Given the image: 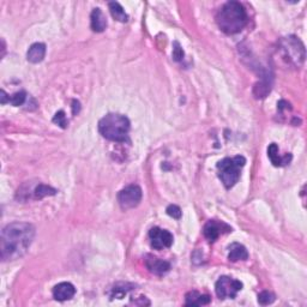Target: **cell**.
Listing matches in <instances>:
<instances>
[{
  "label": "cell",
  "instance_id": "17",
  "mask_svg": "<svg viewBox=\"0 0 307 307\" xmlns=\"http://www.w3.org/2000/svg\"><path fill=\"white\" fill-rule=\"evenodd\" d=\"M2 104H11L12 106H15V107H18V106H22L25 102L26 98V92L25 91H18L16 92V94H13L12 96H9L8 94H6L5 90H2Z\"/></svg>",
  "mask_w": 307,
  "mask_h": 307
},
{
  "label": "cell",
  "instance_id": "20",
  "mask_svg": "<svg viewBox=\"0 0 307 307\" xmlns=\"http://www.w3.org/2000/svg\"><path fill=\"white\" fill-rule=\"evenodd\" d=\"M271 90V84L269 83V79H263L262 82L256 83L255 88H253V95L256 98H264Z\"/></svg>",
  "mask_w": 307,
  "mask_h": 307
},
{
  "label": "cell",
  "instance_id": "10",
  "mask_svg": "<svg viewBox=\"0 0 307 307\" xmlns=\"http://www.w3.org/2000/svg\"><path fill=\"white\" fill-rule=\"evenodd\" d=\"M145 266L149 270L151 274L157 276H162L164 274H167L170 270V264L166 262V260L157 258L153 255H147L145 256Z\"/></svg>",
  "mask_w": 307,
  "mask_h": 307
},
{
  "label": "cell",
  "instance_id": "24",
  "mask_svg": "<svg viewBox=\"0 0 307 307\" xmlns=\"http://www.w3.org/2000/svg\"><path fill=\"white\" fill-rule=\"evenodd\" d=\"M167 214L169 215L170 217H173V219H177L179 220L181 215H183V211H181V209L178 206H174V204H172V206H169L167 208Z\"/></svg>",
  "mask_w": 307,
  "mask_h": 307
},
{
  "label": "cell",
  "instance_id": "15",
  "mask_svg": "<svg viewBox=\"0 0 307 307\" xmlns=\"http://www.w3.org/2000/svg\"><path fill=\"white\" fill-rule=\"evenodd\" d=\"M210 301L211 298L209 295L200 294L197 290H192L185 296V305L186 306H203L210 303Z\"/></svg>",
  "mask_w": 307,
  "mask_h": 307
},
{
  "label": "cell",
  "instance_id": "22",
  "mask_svg": "<svg viewBox=\"0 0 307 307\" xmlns=\"http://www.w3.org/2000/svg\"><path fill=\"white\" fill-rule=\"evenodd\" d=\"M275 294H272L271 292H268V290H265V292H262L258 295V302L260 305L265 306V305H270V303H272L275 301Z\"/></svg>",
  "mask_w": 307,
  "mask_h": 307
},
{
  "label": "cell",
  "instance_id": "16",
  "mask_svg": "<svg viewBox=\"0 0 307 307\" xmlns=\"http://www.w3.org/2000/svg\"><path fill=\"white\" fill-rule=\"evenodd\" d=\"M228 259L230 262H237V260H246L249 258V252L246 247L242 244L234 243L228 247Z\"/></svg>",
  "mask_w": 307,
  "mask_h": 307
},
{
  "label": "cell",
  "instance_id": "12",
  "mask_svg": "<svg viewBox=\"0 0 307 307\" xmlns=\"http://www.w3.org/2000/svg\"><path fill=\"white\" fill-rule=\"evenodd\" d=\"M268 156L270 158V161L272 162L274 166H276V167L287 166V164L290 163V161H292V158H293L290 154H286L285 156H280L279 147H277V144H275V143L269 145Z\"/></svg>",
  "mask_w": 307,
  "mask_h": 307
},
{
  "label": "cell",
  "instance_id": "9",
  "mask_svg": "<svg viewBox=\"0 0 307 307\" xmlns=\"http://www.w3.org/2000/svg\"><path fill=\"white\" fill-rule=\"evenodd\" d=\"M229 232H232V228H230L228 224L222 222V221H216V220L208 221L203 228L204 236H206L210 243L216 242L217 237H219L221 234L229 233Z\"/></svg>",
  "mask_w": 307,
  "mask_h": 307
},
{
  "label": "cell",
  "instance_id": "3",
  "mask_svg": "<svg viewBox=\"0 0 307 307\" xmlns=\"http://www.w3.org/2000/svg\"><path fill=\"white\" fill-rule=\"evenodd\" d=\"M130 125V120L125 115L110 113L98 121V132L106 140L117 142V143H125L128 142Z\"/></svg>",
  "mask_w": 307,
  "mask_h": 307
},
{
  "label": "cell",
  "instance_id": "11",
  "mask_svg": "<svg viewBox=\"0 0 307 307\" xmlns=\"http://www.w3.org/2000/svg\"><path fill=\"white\" fill-rule=\"evenodd\" d=\"M76 294L75 286L70 282H61L53 288V296L58 301H66L70 300Z\"/></svg>",
  "mask_w": 307,
  "mask_h": 307
},
{
  "label": "cell",
  "instance_id": "14",
  "mask_svg": "<svg viewBox=\"0 0 307 307\" xmlns=\"http://www.w3.org/2000/svg\"><path fill=\"white\" fill-rule=\"evenodd\" d=\"M90 23H91V29L95 32H102L107 28V18L104 15V12L101 11V9H94L90 16Z\"/></svg>",
  "mask_w": 307,
  "mask_h": 307
},
{
  "label": "cell",
  "instance_id": "23",
  "mask_svg": "<svg viewBox=\"0 0 307 307\" xmlns=\"http://www.w3.org/2000/svg\"><path fill=\"white\" fill-rule=\"evenodd\" d=\"M53 123L57 124L58 126H60L61 128L67 127L69 121H67V119H66L65 112L64 111L57 112V113H55V115H54V118H53Z\"/></svg>",
  "mask_w": 307,
  "mask_h": 307
},
{
  "label": "cell",
  "instance_id": "5",
  "mask_svg": "<svg viewBox=\"0 0 307 307\" xmlns=\"http://www.w3.org/2000/svg\"><path fill=\"white\" fill-rule=\"evenodd\" d=\"M279 52L287 64L300 67L305 60V46L296 36H287L280 40Z\"/></svg>",
  "mask_w": 307,
  "mask_h": 307
},
{
  "label": "cell",
  "instance_id": "18",
  "mask_svg": "<svg viewBox=\"0 0 307 307\" xmlns=\"http://www.w3.org/2000/svg\"><path fill=\"white\" fill-rule=\"evenodd\" d=\"M110 11H111V15L113 16V18L115 19V21L123 22V23L127 22V19H128L127 13L125 12L124 8L119 4V3H117V2L110 3Z\"/></svg>",
  "mask_w": 307,
  "mask_h": 307
},
{
  "label": "cell",
  "instance_id": "2",
  "mask_svg": "<svg viewBox=\"0 0 307 307\" xmlns=\"http://www.w3.org/2000/svg\"><path fill=\"white\" fill-rule=\"evenodd\" d=\"M247 12L243 4L237 2L226 3L216 15V23L227 35H234L242 31L247 24Z\"/></svg>",
  "mask_w": 307,
  "mask_h": 307
},
{
  "label": "cell",
  "instance_id": "7",
  "mask_svg": "<svg viewBox=\"0 0 307 307\" xmlns=\"http://www.w3.org/2000/svg\"><path fill=\"white\" fill-rule=\"evenodd\" d=\"M142 189L138 185H128L118 193V202L121 209H133L142 200Z\"/></svg>",
  "mask_w": 307,
  "mask_h": 307
},
{
  "label": "cell",
  "instance_id": "6",
  "mask_svg": "<svg viewBox=\"0 0 307 307\" xmlns=\"http://www.w3.org/2000/svg\"><path fill=\"white\" fill-rule=\"evenodd\" d=\"M243 289V283L228 276H222L217 280L215 285L216 294L220 299H234Z\"/></svg>",
  "mask_w": 307,
  "mask_h": 307
},
{
  "label": "cell",
  "instance_id": "8",
  "mask_svg": "<svg viewBox=\"0 0 307 307\" xmlns=\"http://www.w3.org/2000/svg\"><path fill=\"white\" fill-rule=\"evenodd\" d=\"M149 239L151 246L155 250L168 249L173 245V235L166 229H161L158 227H154L149 230Z\"/></svg>",
  "mask_w": 307,
  "mask_h": 307
},
{
  "label": "cell",
  "instance_id": "13",
  "mask_svg": "<svg viewBox=\"0 0 307 307\" xmlns=\"http://www.w3.org/2000/svg\"><path fill=\"white\" fill-rule=\"evenodd\" d=\"M46 55V45L41 44V42H36V44L31 45L30 48L28 49L26 53V59L30 61L31 64H39L44 60Z\"/></svg>",
  "mask_w": 307,
  "mask_h": 307
},
{
  "label": "cell",
  "instance_id": "26",
  "mask_svg": "<svg viewBox=\"0 0 307 307\" xmlns=\"http://www.w3.org/2000/svg\"><path fill=\"white\" fill-rule=\"evenodd\" d=\"M72 113L74 114H77L79 110H81V106H79V102L77 100H74V102H72Z\"/></svg>",
  "mask_w": 307,
  "mask_h": 307
},
{
  "label": "cell",
  "instance_id": "21",
  "mask_svg": "<svg viewBox=\"0 0 307 307\" xmlns=\"http://www.w3.org/2000/svg\"><path fill=\"white\" fill-rule=\"evenodd\" d=\"M57 192H58L57 190L53 189V187H51V186H48V185L39 184L34 190V197L36 198V199H42V198H45L47 196H54V194H57Z\"/></svg>",
  "mask_w": 307,
  "mask_h": 307
},
{
  "label": "cell",
  "instance_id": "1",
  "mask_svg": "<svg viewBox=\"0 0 307 307\" xmlns=\"http://www.w3.org/2000/svg\"><path fill=\"white\" fill-rule=\"evenodd\" d=\"M35 237V227L30 223L13 222L3 229L0 252L4 262L16 260L26 253Z\"/></svg>",
  "mask_w": 307,
  "mask_h": 307
},
{
  "label": "cell",
  "instance_id": "25",
  "mask_svg": "<svg viewBox=\"0 0 307 307\" xmlns=\"http://www.w3.org/2000/svg\"><path fill=\"white\" fill-rule=\"evenodd\" d=\"M173 58L176 61H181L184 59V51L179 42H174L173 45Z\"/></svg>",
  "mask_w": 307,
  "mask_h": 307
},
{
  "label": "cell",
  "instance_id": "4",
  "mask_svg": "<svg viewBox=\"0 0 307 307\" xmlns=\"http://www.w3.org/2000/svg\"><path fill=\"white\" fill-rule=\"evenodd\" d=\"M246 158L237 155L235 157H226L217 163L219 178L222 181L226 189H232L240 179L242 168L245 166Z\"/></svg>",
  "mask_w": 307,
  "mask_h": 307
},
{
  "label": "cell",
  "instance_id": "19",
  "mask_svg": "<svg viewBox=\"0 0 307 307\" xmlns=\"http://www.w3.org/2000/svg\"><path fill=\"white\" fill-rule=\"evenodd\" d=\"M132 289H133V286L132 285H128V283H118V285H115L113 288L111 289L110 296L112 299H123Z\"/></svg>",
  "mask_w": 307,
  "mask_h": 307
}]
</instances>
